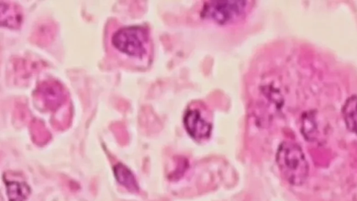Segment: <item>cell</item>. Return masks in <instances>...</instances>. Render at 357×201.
I'll return each instance as SVG.
<instances>
[{"label": "cell", "mask_w": 357, "mask_h": 201, "mask_svg": "<svg viewBox=\"0 0 357 201\" xmlns=\"http://www.w3.org/2000/svg\"><path fill=\"white\" fill-rule=\"evenodd\" d=\"M276 162L283 178L290 184L299 186L307 180L309 164L298 145L290 142L282 144L276 154Z\"/></svg>", "instance_id": "obj_1"}, {"label": "cell", "mask_w": 357, "mask_h": 201, "mask_svg": "<svg viewBox=\"0 0 357 201\" xmlns=\"http://www.w3.org/2000/svg\"><path fill=\"white\" fill-rule=\"evenodd\" d=\"M112 43L120 52L141 57L147 52L148 32L139 26L121 28L114 34Z\"/></svg>", "instance_id": "obj_2"}, {"label": "cell", "mask_w": 357, "mask_h": 201, "mask_svg": "<svg viewBox=\"0 0 357 201\" xmlns=\"http://www.w3.org/2000/svg\"><path fill=\"white\" fill-rule=\"evenodd\" d=\"M247 3L242 0H218L208 2L202 10V16L220 24L231 23L244 15Z\"/></svg>", "instance_id": "obj_3"}, {"label": "cell", "mask_w": 357, "mask_h": 201, "mask_svg": "<svg viewBox=\"0 0 357 201\" xmlns=\"http://www.w3.org/2000/svg\"><path fill=\"white\" fill-rule=\"evenodd\" d=\"M35 96L45 108L51 111L59 109L68 99L67 91L59 82L55 80L41 82L37 86Z\"/></svg>", "instance_id": "obj_4"}, {"label": "cell", "mask_w": 357, "mask_h": 201, "mask_svg": "<svg viewBox=\"0 0 357 201\" xmlns=\"http://www.w3.org/2000/svg\"><path fill=\"white\" fill-rule=\"evenodd\" d=\"M184 122L187 131L195 140H203L210 136L211 125L202 116L199 111H188Z\"/></svg>", "instance_id": "obj_5"}, {"label": "cell", "mask_w": 357, "mask_h": 201, "mask_svg": "<svg viewBox=\"0 0 357 201\" xmlns=\"http://www.w3.org/2000/svg\"><path fill=\"white\" fill-rule=\"evenodd\" d=\"M23 21V14L18 5L9 2H0V22L2 26L17 29L20 28Z\"/></svg>", "instance_id": "obj_6"}, {"label": "cell", "mask_w": 357, "mask_h": 201, "mask_svg": "<svg viewBox=\"0 0 357 201\" xmlns=\"http://www.w3.org/2000/svg\"><path fill=\"white\" fill-rule=\"evenodd\" d=\"M56 26L50 21L45 20L38 23L32 34V41L39 45L46 46L53 39Z\"/></svg>", "instance_id": "obj_7"}, {"label": "cell", "mask_w": 357, "mask_h": 201, "mask_svg": "<svg viewBox=\"0 0 357 201\" xmlns=\"http://www.w3.org/2000/svg\"><path fill=\"white\" fill-rule=\"evenodd\" d=\"M15 75L21 79H27L33 74L43 68V64L39 61L30 59H19L14 64Z\"/></svg>", "instance_id": "obj_8"}, {"label": "cell", "mask_w": 357, "mask_h": 201, "mask_svg": "<svg viewBox=\"0 0 357 201\" xmlns=\"http://www.w3.org/2000/svg\"><path fill=\"white\" fill-rule=\"evenodd\" d=\"M342 115L347 128L357 135V96H352L345 102Z\"/></svg>", "instance_id": "obj_9"}, {"label": "cell", "mask_w": 357, "mask_h": 201, "mask_svg": "<svg viewBox=\"0 0 357 201\" xmlns=\"http://www.w3.org/2000/svg\"><path fill=\"white\" fill-rule=\"evenodd\" d=\"M7 186L10 201H25L29 195V187L24 183L12 182Z\"/></svg>", "instance_id": "obj_10"}, {"label": "cell", "mask_w": 357, "mask_h": 201, "mask_svg": "<svg viewBox=\"0 0 357 201\" xmlns=\"http://www.w3.org/2000/svg\"><path fill=\"white\" fill-rule=\"evenodd\" d=\"M115 173L117 180L128 189L137 190L135 180L130 171L124 165L119 164L115 166Z\"/></svg>", "instance_id": "obj_11"}]
</instances>
